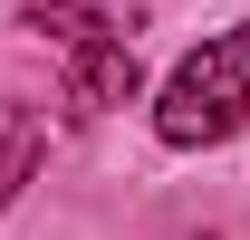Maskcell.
<instances>
[{
    "label": "cell",
    "mask_w": 250,
    "mask_h": 240,
    "mask_svg": "<svg viewBox=\"0 0 250 240\" xmlns=\"http://www.w3.org/2000/svg\"><path fill=\"white\" fill-rule=\"evenodd\" d=\"M241 116H250V20L241 29H212L173 67V87H164V106H154V135L164 144H221Z\"/></svg>",
    "instance_id": "obj_1"
},
{
    "label": "cell",
    "mask_w": 250,
    "mask_h": 240,
    "mask_svg": "<svg viewBox=\"0 0 250 240\" xmlns=\"http://www.w3.org/2000/svg\"><path fill=\"white\" fill-rule=\"evenodd\" d=\"M29 29H39V39H58V48H77V39L106 29V20H96V10H77V0H39V10H29Z\"/></svg>",
    "instance_id": "obj_4"
},
{
    "label": "cell",
    "mask_w": 250,
    "mask_h": 240,
    "mask_svg": "<svg viewBox=\"0 0 250 240\" xmlns=\"http://www.w3.org/2000/svg\"><path fill=\"white\" fill-rule=\"evenodd\" d=\"M135 96V48L106 29H87L77 48H67V106H87V116H106V106H125Z\"/></svg>",
    "instance_id": "obj_2"
},
{
    "label": "cell",
    "mask_w": 250,
    "mask_h": 240,
    "mask_svg": "<svg viewBox=\"0 0 250 240\" xmlns=\"http://www.w3.org/2000/svg\"><path fill=\"white\" fill-rule=\"evenodd\" d=\"M39 154H48V125H39L29 106H0V202L29 182V163H39Z\"/></svg>",
    "instance_id": "obj_3"
}]
</instances>
